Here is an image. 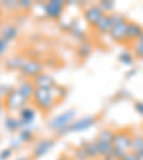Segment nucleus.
<instances>
[{
    "label": "nucleus",
    "mask_w": 143,
    "mask_h": 160,
    "mask_svg": "<svg viewBox=\"0 0 143 160\" xmlns=\"http://www.w3.org/2000/svg\"><path fill=\"white\" fill-rule=\"evenodd\" d=\"M132 53H133L135 57L137 59H143V34L132 43Z\"/></svg>",
    "instance_id": "nucleus-23"
},
{
    "label": "nucleus",
    "mask_w": 143,
    "mask_h": 160,
    "mask_svg": "<svg viewBox=\"0 0 143 160\" xmlns=\"http://www.w3.org/2000/svg\"><path fill=\"white\" fill-rule=\"evenodd\" d=\"M22 143H29L33 140V126H29V127H22L19 130V134H17Z\"/></svg>",
    "instance_id": "nucleus-22"
},
{
    "label": "nucleus",
    "mask_w": 143,
    "mask_h": 160,
    "mask_svg": "<svg viewBox=\"0 0 143 160\" xmlns=\"http://www.w3.org/2000/svg\"><path fill=\"white\" fill-rule=\"evenodd\" d=\"M143 34V27L140 24L135 23V22H129V26H127V33H126V39L127 43H133L139 39Z\"/></svg>",
    "instance_id": "nucleus-15"
},
{
    "label": "nucleus",
    "mask_w": 143,
    "mask_h": 160,
    "mask_svg": "<svg viewBox=\"0 0 143 160\" xmlns=\"http://www.w3.org/2000/svg\"><path fill=\"white\" fill-rule=\"evenodd\" d=\"M2 26H3V24H2V20H0V29H2Z\"/></svg>",
    "instance_id": "nucleus-43"
},
{
    "label": "nucleus",
    "mask_w": 143,
    "mask_h": 160,
    "mask_svg": "<svg viewBox=\"0 0 143 160\" xmlns=\"http://www.w3.org/2000/svg\"><path fill=\"white\" fill-rule=\"evenodd\" d=\"M142 150H143V133L133 134L132 136V142H130V152L139 153Z\"/></svg>",
    "instance_id": "nucleus-21"
},
{
    "label": "nucleus",
    "mask_w": 143,
    "mask_h": 160,
    "mask_svg": "<svg viewBox=\"0 0 143 160\" xmlns=\"http://www.w3.org/2000/svg\"><path fill=\"white\" fill-rule=\"evenodd\" d=\"M19 119L22 122V126L23 127L33 126V122L36 119V109L33 106H30V104H26L19 112Z\"/></svg>",
    "instance_id": "nucleus-11"
},
{
    "label": "nucleus",
    "mask_w": 143,
    "mask_h": 160,
    "mask_svg": "<svg viewBox=\"0 0 143 160\" xmlns=\"http://www.w3.org/2000/svg\"><path fill=\"white\" fill-rule=\"evenodd\" d=\"M122 160H139L136 156V153H133V152H127L126 154L123 156V159Z\"/></svg>",
    "instance_id": "nucleus-37"
},
{
    "label": "nucleus",
    "mask_w": 143,
    "mask_h": 160,
    "mask_svg": "<svg viewBox=\"0 0 143 160\" xmlns=\"http://www.w3.org/2000/svg\"><path fill=\"white\" fill-rule=\"evenodd\" d=\"M119 60H120V63L125 64V66H132L135 62V56L129 50H123V52L119 53Z\"/></svg>",
    "instance_id": "nucleus-24"
},
{
    "label": "nucleus",
    "mask_w": 143,
    "mask_h": 160,
    "mask_svg": "<svg viewBox=\"0 0 143 160\" xmlns=\"http://www.w3.org/2000/svg\"><path fill=\"white\" fill-rule=\"evenodd\" d=\"M132 136L133 133L127 129L123 130H119L115 133L113 137V147L115 149H120V150H125V152H130V142H132Z\"/></svg>",
    "instance_id": "nucleus-5"
},
{
    "label": "nucleus",
    "mask_w": 143,
    "mask_h": 160,
    "mask_svg": "<svg viewBox=\"0 0 143 160\" xmlns=\"http://www.w3.org/2000/svg\"><path fill=\"white\" fill-rule=\"evenodd\" d=\"M3 124L10 133H19V130L23 127L20 119L19 117H14V116H6L3 120Z\"/></svg>",
    "instance_id": "nucleus-18"
},
{
    "label": "nucleus",
    "mask_w": 143,
    "mask_h": 160,
    "mask_svg": "<svg viewBox=\"0 0 143 160\" xmlns=\"http://www.w3.org/2000/svg\"><path fill=\"white\" fill-rule=\"evenodd\" d=\"M3 110H4V99L0 97V114L3 113Z\"/></svg>",
    "instance_id": "nucleus-38"
},
{
    "label": "nucleus",
    "mask_w": 143,
    "mask_h": 160,
    "mask_svg": "<svg viewBox=\"0 0 143 160\" xmlns=\"http://www.w3.org/2000/svg\"><path fill=\"white\" fill-rule=\"evenodd\" d=\"M110 16H112V20H113V27L110 30L109 37L113 42H117V43H127L126 33H127V26H129V20L122 13H112Z\"/></svg>",
    "instance_id": "nucleus-1"
},
{
    "label": "nucleus",
    "mask_w": 143,
    "mask_h": 160,
    "mask_svg": "<svg viewBox=\"0 0 143 160\" xmlns=\"http://www.w3.org/2000/svg\"><path fill=\"white\" fill-rule=\"evenodd\" d=\"M24 62H26V59L23 56H20V54L19 56H12L4 60V66L9 70H22Z\"/></svg>",
    "instance_id": "nucleus-19"
},
{
    "label": "nucleus",
    "mask_w": 143,
    "mask_h": 160,
    "mask_svg": "<svg viewBox=\"0 0 143 160\" xmlns=\"http://www.w3.org/2000/svg\"><path fill=\"white\" fill-rule=\"evenodd\" d=\"M80 146L84 149V152H86V154L89 156L90 160H96L100 157L99 154V144H97V140H90V142H82V144Z\"/></svg>",
    "instance_id": "nucleus-16"
},
{
    "label": "nucleus",
    "mask_w": 143,
    "mask_h": 160,
    "mask_svg": "<svg viewBox=\"0 0 143 160\" xmlns=\"http://www.w3.org/2000/svg\"><path fill=\"white\" fill-rule=\"evenodd\" d=\"M26 104L27 100L17 92L16 87L4 97V109L9 110V112H20Z\"/></svg>",
    "instance_id": "nucleus-4"
},
{
    "label": "nucleus",
    "mask_w": 143,
    "mask_h": 160,
    "mask_svg": "<svg viewBox=\"0 0 143 160\" xmlns=\"http://www.w3.org/2000/svg\"><path fill=\"white\" fill-rule=\"evenodd\" d=\"M0 14H2V6H0Z\"/></svg>",
    "instance_id": "nucleus-44"
},
{
    "label": "nucleus",
    "mask_w": 143,
    "mask_h": 160,
    "mask_svg": "<svg viewBox=\"0 0 143 160\" xmlns=\"http://www.w3.org/2000/svg\"><path fill=\"white\" fill-rule=\"evenodd\" d=\"M92 53V44L90 43H80L79 47H77V54H79L82 59H86L89 54Z\"/></svg>",
    "instance_id": "nucleus-26"
},
{
    "label": "nucleus",
    "mask_w": 143,
    "mask_h": 160,
    "mask_svg": "<svg viewBox=\"0 0 143 160\" xmlns=\"http://www.w3.org/2000/svg\"><path fill=\"white\" fill-rule=\"evenodd\" d=\"M136 156H137V159L139 160H143V150L142 152H139V153H136Z\"/></svg>",
    "instance_id": "nucleus-41"
},
{
    "label": "nucleus",
    "mask_w": 143,
    "mask_h": 160,
    "mask_svg": "<svg viewBox=\"0 0 143 160\" xmlns=\"http://www.w3.org/2000/svg\"><path fill=\"white\" fill-rule=\"evenodd\" d=\"M17 160H30V157H22V159H17Z\"/></svg>",
    "instance_id": "nucleus-42"
},
{
    "label": "nucleus",
    "mask_w": 143,
    "mask_h": 160,
    "mask_svg": "<svg viewBox=\"0 0 143 160\" xmlns=\"http://www.w3.org/2000/svg\"><path fill=\"white\" fill-rule=\"evenodd\" d=\"M0 6L6 7V9H9V10H17L19 9V4H17L16 0H3V2L0 3Z\"/></svg>",
    "instance_id": "nucleus-30"
},
{
    "label": "nucleus",
    "mask_w": 143,
    "mask_h": 160,
    "mask_svg": "<svg viewBox=\"0 0 143 160\" xmlns=\"http://www.w3.org/2000/svg\"><path fill=\"white\" fill-rule=\"evenodd\" d=\"M57 160H72L69 156H66V154H62V156L57 157Z\"/></svg>",
    "instance_id": "nucleus-39"
},
{
    "label": "nucleus",
    "mask_w": 143,
    "mask_h": 160,
    "mask_svg": "<svg viewBox=\"0 0 143 160\" xmlns=\"http://www.w3.org/2000/svg\"><path fill=\"white\" fill-rule=\"evenodd\" d=\"M99 160H115L112 156H106V157H99Z\"/></svg>",
    "instance_id": "nucleus-40"
},
{
    "label": "nucleus",
    "mask_w": 143,
    "mask_h": 160,
    "mask_svg": "<svg viewBox=\"0 0 143 160\" xmlns=\"http://www.w3.org/2000/svg\"><path fill=\"white\" fill-rule=\"evenodd\" d=\"M16 89H17V92H19V93L29 102V100L33 99V94H34L36 87H34L33 82H30L29 79H26V80H22V82L17 84Z\"/></svg>",
    "instance_id": "nucleus-13"
},
{
    "label": "nucleus",
    "mask_w": 143,
    "mask_h": 160,
    "mask_svg": "<svg viewBox=\"0 0 143 160\" xmlns=\"http://www.w3.org/2000/svg\"><path fill=\"white\" fill-rule=\"evenodd\" d=\"M99 154L100 157H106V156H112L113 153V144L112 143H99Z\"/></svg>",
    "instance_id": "nucleus-25"
},
{
    "label": "nucleus",
    "mask_w": 143,
    "mask_h": 160,
    "mask_svg": "<svg viewBox=\"0 0 143 160\" xmlns=\"http://www.w3.org/2000/svg\"><path fill=\"white\" fill-rule=\"evenodd\" d=\"M13 154V150L10 149V147H6V149L0 150V160H9Z\"/></svg>",
    "instance_id": "nucleus-31"
},
{
    "label": "nucleus",
    "mask_w": 143,
    "mask_h": 160,
    "mask_svg": "<svg viewBox=\"0 0 143 160\" xmlns=\"http://www.w3.org/2000/svg\"><path fill=\"white\" fill-rule=\"evenodd\" d=\"M36 104V107L43 112V113H49L50 110L54 107V104L57 103V100L54 99L52 90H46V89H36L32 99Z\"/></svg>",
    "instance_id": "nucleus-2"
},
{
    "label": "nucleus",
    "mask_w": 143,
    "mask_h": 160,
    "mask_svg": "<svg viewBox=\"0 0 143 160\" xmlns=\"http://www.w3.org/2000/svg\"><path fill=\"white\" fill-rule=\"evenodd\" d=\"M74 119H76V110H73V109L66 110L63 113H60V114H57V116L47 120V127L56 133L60 129H63V127H66V126H70V124L74 122Z\"/></svg>",
    "instance_id": "nucleus-3"
},
{
    "label": "nucleus",
    "mask_w": 143,
    "mask_h": 160,
    "mask_svg": "<svg viewBox=\"0 0 143 160\" xmlns=\"http://www.w3.org/2000/svg\"><path fill=\"white\" fill-rule=\"evenodd\" d=\"M17 4H19V9L29 10L30 7L33 6V2H30V0H19V2H17Z\"/></svg>",
    "instance_id": "nucleus-33"
},
{
    "label": "nucleus",
    "mask_w": 143,
    "mask_h": 160,
    "mask_svg": "<svg viewBox=\"0 0 143 160\" xmlns=\"http://www.w3.org/2000/svg\"><path fill=\"white\" fill-rule=\"evenodd\" d=\"M0 36L3 37L6 42L10 43L12 40H14L17 36H19V29L12 23H6L2 26V29H0Z\"/></svg>",
    "instance_id": "nucleus-17"
},
{
    "label": "nucleus",
    "mask_w": 143,
    "mask_h": 160,
    "mask_svg": "<svg viewBox=\"0 0 143 160\" xmlns=\"http://www.w3.org/2000/svg\"><path fill=\"white\" fill-rule=\"evenodd\" d=\"M33 84L36 89H46V90H50V89H53L54 86H56V82H54V79L50 74L47 73H40L39 76H36L33 80Z\"/></svg>",
    "instance_id": "nucleus-12"
},
{
    "label": "nucleus",
    "mask_w": 143,
    "mask_h": 160,
    "mask_svg": "<svg viewBox=\"0 0 143 160\" xmlns=\"http://www.w3.org/2000/svg\"><path fill=\"white\" fill-rule=\"evenodd\" d=\"M97 6L103 10L105 14H112L115 10V2H106V0H102L97 3Z\"/></svg>",
    "instance_id": "nucleus-28"
},
{
    "label": "nucleus",
    "mask_w": 143,
    "mask_h": 160,
    "mask_svg": "<svg viewBox=\"0 0 143 160\" xmlns=\"http://www.w3.org/2000/svg\"><path fill=\"white\" fill-rule=\"evenodd\" d=\"M7 49H9V42H6L3 37L0 36V56H3L7 52Z\"/></svg>",
    "instance_id": "nucleus-34"
},
{
    "label": "nucleus",
    "mask_w": 143,
    "mask_h": 160,
    "mask_svg": "<svg viewBox=\"0 0 143 160\" xmlns=\"http://www.w3.org/2000/svg\"><path fill=\"white\" fill-rule=\"evenodd\" d=\"M103 16H105L103 10L100 9L97 4H86V7H84V10H83L84 20H86L87 24H90L92 27L96 26L97 22H99Z\"/></svg>",
    "instance_id": "nucleus-8"
},
{
    "label": "nucleus",
    "mask_w": 143,
    "mask_h": 160,
    "mask_svg": "<svg viewBox=\"0 0 143 160\" xmlns=\"http://www.w3.org/2000/svg\"><path fill=\"white\" fill-rule=\"evenodd\" d=\"M115 133H116V132H113L112 129H109V127H105V129H102L99 133H97L96 140L99 142V143H113Z\"/></svg>",
    "instance_id": "nucleus-20"
},
{
    "label": "nucleus",
    "mask_w": 143,
    "mask_h": 160,
    "mask_svg": "<svg viewBox=\"0 0 143 160\" xmlns=\"http://www.w3.org/2000/svg\"><path fill=\"white\" fill-rule=\"evenodd\" d=\"M72 160H90L89 156L86 154L84 149L82 146L73 149V153H72Z\"/></svg>",
    "instance_id": "nucleus-27"
},
{
    "label": "nucleus",
    "mask_w": 143,
    "mask_h": 160,
    "mask_svg": "<svg viewBox=\"0 0 143 160\" xmlns=\"http://www.w3.org/2000/svg\"><path fill=\"white\" fill-rule=\"evenodd\" d=\"M135 110L139 113V116L143 117V102H135Z\"/></svg>",
    "instance_id": "nucleus-36"
},
{
    "label": "nucleus",
    "mask_w": 143,
    "mask_h": 160,
    "mask_svg": "<svg viewBox=\"0 0 143 160\" xmlns=\"http://www.w3.org/2000/svg\"><path fill=\"white\" fill-rule=\"evenodd\" d=\"M113 27V20H112V16L110 14H105L102 19L97 22V24L93 27L99 34H109L110 30Z\"/></svg>",
    "instance_id": "nucleus-14"
},
{
    "label": "nucleus",
    "mask_w": 143,
    "mask_h": 160,
    "mask_svg": "<svg viewBox=\"0 0 143 160\" xmlns=\"http://www.w3.org/2000/svg\"><path fill=\"white\" fill-rule=\"evenodd\" d=\"M52 90V93H53V96H54V99L59 102V100H62L64 96H66V92L67 90L64 89V87H62V86H59V84H56V86L53 87V89H50Z\"/></svg>",
    "instance_id": "nucleus-29"
},
{
    "label": "nucleus",
    "mask_w": 143,
    "mask_h": 160,
    "mask_svg": "<svg viewBox=\"0 0 143 160\" xmlns=\"http://www.w3.org/2000/svg\"><path fill=\"white\" fill-rule=\"evenodd\" d=\"M56 144L54 139H42L34 144L33 150H32V157L33 159H39V157L44 156L46 153H49L50 150L53 149V146Z\"/></svg>",
    "instance_id": "nucleus-10"
},
{
    "label": "nucleus",
    "mask_w": 143,
    "mask_h": 160,
    "mask_svg": "<svg viewBox=\"0 0 143 160\" xmlns=\"http://www.w3.org/2000/svg\"><path fill=\"white\" fill-rule=\"evenodd\" d=\"M64 7H66V3L60 2V0H50V2H46L43 4L44 14L50 19H60L63 14Z\"/></svg>",
    "instance_id": "nucleus-6"
},
{
    "label": "nucleus",
    "mask_w": 143,
    "mask_h": 160,
    "mask_svg": "<svg viewBox=\"0 0 143 160\" xmlns=\"http://www.w3.org/2000/svg\"><path fill=\"white\" fill-rule=\"evenodd\" d=\"M97 123V117L93 114H87V116H82L79 119H74V122L70 124V133L72 132H84V130L93 127Z\"/></svg>",
    "instance_id": "nucleus-7"
},
{
    "label": "nucleus",
    "mask_w": 143,
    "mask_h": 160,
    "mask_svg": "<svg viewBox=\"0 0 143 160\" xmlns=\"http://www.w3.org/2000/svg\"><path fill=\"white\" fill-rule=\"evenodd\" d=\"M13 89H14V87L6 86V84H0V97H3V99H4V97H6Z\"/></svg>",
    "instance_id": "nucleus-32"
},
{
    "label": "nucleus",
    "mask_w": 143,
    "mask_h": 160,
    "mask_svg": "<svg viewBox=\"0 0 143 160\" xmlns=\"http://www.w3.org/2000/svg\"><path fill=\"white\" fill-rule=\"evenodd\" d=\"M22 144H23V143H22V140H20L19 137H13V139L10 140V146L9 147L12 150H16V149H19Z\"/></svg>",
    "instance_id": "nucleus-35"
},
{
    "label": "nucleus",
    "mask_w": 143,
    "mask_h": 160,
    "mask_svg": "<svg viewBox=\"0 0 143 160\" xmlns=\"http://www.w3.org/2000/svg\"><path fill=\"white\" fill-rule=\"evenodd\" d=\"M43 64L40 63L39 60L36 59H26V62H24L23 67H22V74L23 76H26L27 79L29 77H32V79H34L36 76H39L40 73H43Z\"/></svg>",
    "instance_id": "nucleus-9"
}]
</instances>
